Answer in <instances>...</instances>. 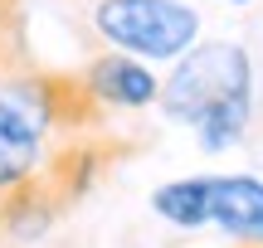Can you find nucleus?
Instances as JSON below:
<instances>
[{"instance_id": "4", "label": "nucleus", "mask_w": 263, "mask_h": 248, "mask_svg": "<svg viewBox=\"0 0 263 248\" xmlns=\"http://www.w3.org/2000/svg\"><path fill=\"white\" fill-rule=\"evenodd\" d=\"M137 151H146V141H137V136H117V132H107V127H103V132L59 136V141L44 151V166L34 171V180L44 185V195L68 214L117 161H127V156H137Z\"/></svg>"}, {"instance_id": "11", "label": "nucleus", "mask_w": 263, "mask_h": 248, "mask_svg": "<svg viewBox=\"0 0 263 248\" xmlns=\"http://www.w3.org/2000/svg\"><path fill=\"white\" fill-rule=\"evenodd\" d=\"M229 5H249V0H229Z\"/></svg>"}, {"instance_id": "8", "label": "nucleus", "mask_w": 263, "mask_h": 248, "mask_svg": "<svg viewBox=\"0 0 263 248\" xmlns=\"http://www.w3.org/2000/svg\"><path fill=\"white\" fill-rule=\"evenodd\" d=\"M210 200H215V175H195V180L161 185L151 195V210L180 229H200V224H210Z\"/></svg>"}, {"instance_id": "10", "label": "nucleus", "mask_w": 263, "mask_h": 248, "mask_svg": "<svg viewBox=\"0 0 263 248\" xmlns=\"http://www.w3.org/2000/svg\"><path fill=\"white\" fill-rule=\"evenodd\" d=\"M229 248H263V243H229Z\"/></svg>"}, {"instance_id": "1", "label": "nucleus", "mask_w": 263, "mask_h": 248, "mask_svg": "<svg viewBox=\"0 0 263 248\" xmlns=\"http://www.w3.org/2000/svg\"><path fill=\"white\" fill-rule=\"evenodd\" d=\"M161 112L180 127H195L210 151H224L244 136L254 117V68L229 39L195 44L161 83Z\"/></svg>"}, {"instance_id": "6", "label": "nucleus", "mask_w": 263, "mask_h": 248, "mask_svg": "<svg viewBox=\"0 0 263 248\" xmlns=\"http://www.w3.org/2000/svg\"><path fill=\"white\" fill-rule=\"evenodd\" d=\"M44 127L15 102V97L0 93V190L29 180V175L44 166Z\"/></svg>"}, {"instance_id": "5", "label": "nucleus", "mask_w": 263, "mask_h": 248, "mask_svg": "<svg viewBox=\"0 0 263 248\" xmlns=\"http://www.w3.org/2000/svg\"><path fill=\"white\" fill-rule=\"evenodd\" d=\"M83 78H88V88L98 93V102H103L107 112H137V107L161 102V83H166V78H156L141 58L122 54V49L93 54L83 64Z\"/></svg>"}, {"instance_id": "7", "label": "nucleus", "mask_w": 263, "mask_h": 248, "mask_svg": "<svg viewBox=\"0 0 263 248\" xmlns=\"http://www.w3.org/2000/svg\"><path fill=\"white\" fill-rule=\"evenodd\" d=\"M210 224L234 243H263V180L254 175H215Z\"/></svg>"}, {"instance_id": "3", "label": "nucleus", "mask_w": 263, "mask_h": 248, "mask_svg": "<svg viewBox=\"0 0 263 248\" xmlns=\"http://www.w3.org/2000/svg\"><path fill=\"white\" fill-rule=\"evenodd\" d=\"M0 93L15 97L44 132L59 136H78V132H103L107 127V107L98 102V93L88 88L83 68H44L29 64L25 73L0 78Z\"/></svg>"}, {"instance_id": "2", "label": "nucleus", "mask_w": 263, "mask_h": 248, "mask_svg": "<svg viewBox=\"0 0 263 248\" xmlns=\"http://www.w3.org/2000/svg\"><path fill=\"white\" fill-rule=\"evenodd\" d=\"M93 29L132 58H180L195 49L200 15L180 0H98Z\"/></svg>"}, {"instance_id": "9", "label": "nucleus", "mask_w": 263, "mask_h": 248, "mask_svg": "<svg viewBox=\"0 0 263 248\" xmlns=\"http://www.w3.org/2000/svg\"><path fill=\"white\" fill-rule=\"evenodd\" d=\"M0 248H20V243H15V239L5 234V224H0Z\"/></svg>"}]
</instances>
